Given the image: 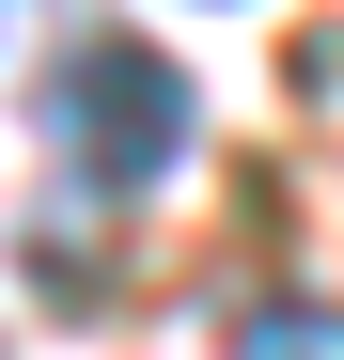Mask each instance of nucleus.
I'll list each match as a JSON object with an SVG mask.
<instances>
[{"mask_svg":"<svg viewBox=\"0 0 344 360\" xmlns=\"http://www.w3.org/2000/svg\"><path fill=\"white\" fill-rule=\"evenodd\" d=\"M188 79L157 63L141 32H79L63 63H47V141H63V172H94V188H157L172 157H188Z\"/></svg>","mask_w":344,"mask_h":360,"instance_id":"nucleus-1","label":"nucleus"},{"mask_svg":"<svg viewBox=\"0 0 344 360\" xmlns=\"http://www.w3.org/2000/svg\"><path fill=\"white\" fill-rule=\"evenodd\" d=\"M235 360H344V314H313V297H266V314L235 329Z\"/></svg>","mask_w":344,"mask_h":360,"instance_id":"nucleus-2","label":"nucleus"}]
</instances>
